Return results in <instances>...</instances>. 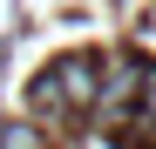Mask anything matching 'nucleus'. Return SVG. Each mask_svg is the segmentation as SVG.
Listing matches in <instances>:
<instances>
[{"label": "nucleus", "instance_id": "obj_1", "mask_svg": "<svg viewBox=\"0 0 156 149\" xmlns=\"http://www.w3.org/2000/svg\"><path fill=\"white\" fill-rule=\"evenodd\" d=\"M136 88H143V68L136 61H109V74H95V115H129Z\"/></svg>", "mask_w": 156, "mask_h": 149}, {"label": "nucleus", "instance_id": "obj_2", "mask_svg": "<svg viewBox=\"0 0 156 149\" xmlns=\"http://www.w3.org/2000/svg\"><path fill=\"white\" fill-rule=\"evenodd\" d=\"M55 95H61V109H95V61L88 54H68V61H55Z\"/></svg>", "mask_w": 156, "mask_h": 149}, {"label": "nucleus", "instance_id": "obj_3", "mask_svg": "<svg viewBox=\"0 0 156 149\" xmlns=\"http://www.w3.org/2000/svg\"><path fill=\"white\" fill-rule=\"evenodd\" d=\"M0 149H48L34 122H14V129H0Z\"/></svg>", "mask_w": 156, "mask_h": 149}, {"label": "nucleus", "instance_id": "obj_4", "mask_svg": "<svg viewBox=\"0 0 156 149\" xmlns=\"http://www.w3.org/2000/svg\"><path fill=\"white\" fill-rule=\"evenodd\" d=\"M136 102H143V122L156 129V68H143V88H136Z\"/></svg>", "mask_w": 156, "mask_h": 149}]
</instances>
